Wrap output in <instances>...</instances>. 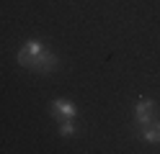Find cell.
Returning <instances> with one entry per match:
<instances>
[{
  "label": "cell",
  "instance_id": "3957f363",
  "mask_svg": "<svg viewBox=\"0 0 160 154\" xmlns=\"http://www.w3.org/2000/svg\"><path fill=\"white\" fill-rule=\"evenodd\" d=\"M152 108H155V100H139L137 103V123L147 126L152 121Z\"/></svg>",
  "mask_w": 160,
  "mask_h": 154
},
{
  "label": "cell",
  "instance_id": "5b68a950",
  "mask_svg": "<svg viewBox=\"0 0 160 154\" xmlns=\"http://www.w3.org/2000/svg\"><path fill=\"white\" fill-rule=\"evenodd\" d=\"M59 133H62V136H72V133H75V123H72V118H65L62 123H59Z\"/></svg>",
  "mask_w": 160,
  "mask_h": 154
},
{
  "label": "cell",
  "instance_id": "6da1fadb",
  "mask_svg": "<svg viewBox=\"0 0 160 154\" xmlns=\"http://www.w3.org/2000/svg\"><path fill=\"white\" fill-rule=\"evenodd\" d=\"M54 67H57V57L47 49L39 57H34V64H31V69H36V72H52Z\"/></svg>",
  "mask_w": 160,
  "mask_h": 154
},
{
  "label": "cell",
  "instance_id": "277c9868",
  "mask_svg": "<svg viewBox=\"0 0 160 154\" xmlns=\"http://www.w3.org/2000/svg\"><path fill=\"white\" fill-rule=\"evenodd\" d=\"M142 128H145V126H142ZM142 139H145V141H152V144L160 141V121H150V123H147V128L142 131Z\"/></svg>",
  "mask_w": 160,
  "mask_h": 154
},
{
  "label": "cell",
  "instance_id": "7a4b0ae2",
  "mask_svg": "<svg viewBox=\"0 0 160 154\" xmlns=\"http://www.w3.org/2000/svg\"><path fill=\"white\" fill-rule=\"evenodd\" d=\"M52 113L57 118H75L78 116V108L72 105V103H67V100H52Z\"/></svg>",
  "mask_w": 160,
  "mask_h": 154
}]
</instances>
